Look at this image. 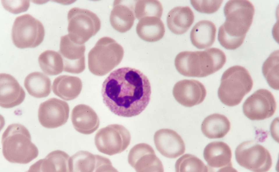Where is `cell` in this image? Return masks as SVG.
Masks as SVG:
<instances>
[{
	"label": "cell",
	"instance_id": "1",
	"mask_svg": "<svg viewBox=\"0 0 279 172\" xmlns=\"http://www.w3.org/2000/svg\"><path fill=\"white\" fill-rule=\"evenodd\" d=\"M151 93L150 81L139 70L122 67L112 72L104 81L101 93L103 102L118 116L138 115L149 104Z\"/></svg>",
	"mask_w": 279,
	"mask_h": 172
},
{
	"label": "cell",
	"instance_id": "2",
	"mask_svg": "<svg viewBox=\"0 0 279 172\" xmlns=\"http://www.w3.org/2000/svg\"><path fill=\"white\" fill-rule=\"evenodd\" d=\"M226 17L219 28L218 40L225 48L234 50L243 44L253 21L254 6L247 0H231L224 8Z\"/></svg>",
	"mask_w": 279,
	"mask_h": 172
},
{
	"label": "cell",
	"instance_id": "3",
	"mask_svg": "<svg viewBox=\"0 0 279 172\" xmlns=\"http://www.w3.org/2000/svg\"><path fill=\"white\" fill-rule=\"evenodd\" d=\"M226 61L224 52L213 47L203 51H184L176 56L175 65L178 72L186 77H203L221 69Z\"/></svg>",
	"mask_w": 279,
	"mask_h": 172
},
{
	"label": "cell",
	"instance_id": "4",
	"mask_svg": "<svg viewBox=\"0 0 279 172\" xmlns=\"http://www.w3.org/2000/svg\"><path fill=\"white\" fill-rule=\"evenodd\" d=\"M1 143L3 155L11 163L27 164L38 155L37 148L31 141L29 130L19 123L8 126L2 134Z\"/></svg>",
	"mask_w": 279,
	"mask_h": 172
},
{
	"label": "cell",
	"instance_id": "5",
	"mask_svg": "<svg viewBox=\"0 0 279 172\" xmlns=\"http://www.w3.org/2000/svg\"><path fill=\"white\" fill-rule=\"evenodd\" d=\"M252 78L244 67L236 65L230 67L223 73L218 95L221 102L229 107L239 104L251 90Z\"/></svg>",
	"mask_w": 279,
	"mask_h": 172
},
{
	"label": "cell",
	"instance_id": "6",
	"mask_svg": "<svg viewBox=\"0 0 279 172\" xmlns=\"http://www.w3.org/2000/svg\"><path fill=\"white\" fill-rule=\"evenodd\" d=\"M124 54L123 48L115 40L109 37H103L88 53L89 70L95 75H104L120 64Z\"/></svg>",
	"mask_w": 279,
	"mask_h": 172
},
{
	"label": "cell",
	"instance_id": "7",
	"mask_svg": "<svg viewBox=\"0 0 279 172\" xmlns=\"http://www.w3.org/2000/svg\"><path fill=\"white\" fill-rule=\"evenodd\" d=\"M68 34L74 42L82 45L100 30L101 23L98 16L86 9L74 7L67 14Z\"/></svg>",
	"mask_w": 279,
	"mask_h": 172
},
{
	"label": "cell",
	"instance_id": "8",
	"mask_svg": "<svg viewBox=\"0 0 279 172\" xmlns=\"http://www.w3.org/2000/svg\"><path fill=\"white\" fill-rule=\"evenodd\" d=\"M45 33L41 22L26 14L16 18L12 28L11 36L15 45L23 49L38 46L42 42Z\"/></svg>",
	"mask_w": 279,
	"mask_h": 172
},
{
	"label": "cell",
	"instance_id": "9",
	"mask_svg": "<svg viewBox=\"0 0 279 172\" xmlns=\"http://www.w3.org/2000/svg\"><path fill=\"white\" fill-rule=\"evenodd\" d=\"M235 155L240 165L252 171L266 172L272 165L269 151L254 140L246 141L239 145Z\"/></svg>",
	"mask_w": 279,
	"mask_h": 172
},
{
	"label": "cell",
	"instance_id": "10",
	"mask_svg": "<svg viewBox=\"0 0 279 172\" xmlns=\"http://www.w3.org/2000/svg\"><path fill=\"white\" fill-rule=\"evenodd\" d=\"M131 139L129 131L124 126L112 124L97 131L95 143L99 151L112 156L125 150L130 144Z\"/></svg>",
	"mask_w": 279,
	"mask_h": 172
},
{
	"label": "cell",
	"instance_id": "11",
	"mask_svg": "<svg viewBox=\"0 0 279 172\" xmlns=\"http://www.w3.org/2000/svg\"><path fill=\"white\" fill-rule=\"evenodd\" d=\"M276 109L274 97L269 91L260 89L246 100L243 105L244 115L252 120L269 118L274 114Z\"/></svg>",
	"mask_w": 279,
	"mask_h": 172
},
{
	"label": "cell",
	"instance_id": "12",
	"mask_svg": "<svg viewBox=\"0 0 279 172\" xmlns=\"http://www.w3.org/2000/svg\"><path fill=\"white\" fill-rule=\"evenodd\" d=\"M69 111V107L66 102L55 97L50 98L40 105L38 120L45 128H56L67 122Z\"/></svg>",
	"mask_w": 279,
	"mask_h": 172
},
{
	"label": "cell",
	"instance_id": "13",
	"mask_svg": "<svg viewBox=\"0 0 279 172\" xmlns=\"http://www.w3.org/2000/svg\"><path fill=\"white\" fill-rule=\"evenodd\" d=\"M84 44L80 45L72 41L68 34L61 36L58 52L63 59V71L79 74L85 69Z\"/></svg>",
	"mask_w": 279,
	"mask_h": 172
},
{
	"label": "cell",
	"instance_id": "14",
	"mask_svg": "<svg viewBox=\"0 0 279 172\" xmlns=\"http://www.w3.org/2000/svg\"><path fill=\"white\" fill-rule=\"evenodd\" d=\"M129 164L138 172H163V164L152 148L144 143L137 144L130 150Z\"/></svg>",
	"mask_w": 279,
	"mask_h": 172
},
{
	"label": "cell",
	"instance_id": "15",
	"mask_svg": "<svg viewBox=\"0 0 279 172\" xmlns=\"http://www.w3.org/2000/svg\"><path fill=\"white\" fill-rule=\"evenodd\" d=\"M108 158L81 150L70 157V172H116Z\"/></svg>",
	"mask_w": 279,
	"mask_h": 172
},
{
	"label": "cell",
	"instance_id": "16",
	"mask_svg": "<svg viewBox=\"0 0 279 172\" xmlns=\"http://www.w3.org/2000/svg\"><path fill=\"white\" fill-rule=\"evenodd\" d=\"M173 93L179 103L185 107H191L204 101L206 91L203 84L198 80L183 79L175 84Z\"/></svg>",
	"mask_w": 279,
	"mask_h": 172
},
{
	"label": "cell",
	"instance_id": "17",
	"mask_svg": "<svg viewBox=\"0 0 279 172\" xmlns=\"http://www.w3.org/2000/svg\"><path fill=\"white\" fill-rule=\"evenodd\" d=\"M154 143L157 150L163 156L169 158H175L184 154V143L175 131L169 129H162L154 135Z\"/></svg>",
	"mask_w": 279,
	"mask_h": 172
},
{
	"label": "cell",
	"instance_id": "18",
	"mask_svg": "<svg viewBox=\"0 0 279 172\" xmlns=\"http://www.w3.org/2000/svg\"><path fill=\"white\" fill-rule=\"evenodd\" d=\"M25 97V91L17 80L6 73L0 74V105L10 108L20 104Z\"/></svg>",
	"mask_w": 279,
	"mask_h": 172
},
{
	"label": "cell",
	"instance_id": "19",
	"mask_svg": "<svg viewBox=\"0 0 279 172\" xmlns=\"http://www.w3.org/2000/svg\"><path fill=\"white\" fill-rule=\"evenodd\" d=\"M204 157L208 165L220 170L232 169L231 150L225 143L221 141L212 142L207 144L203 152Z\"/></svg>",
	"mask_w": 279,
	"mask_h": 172
},
{
	"label": "cell",
	"instance_id": "20",
	"mask_svg": "<svg viewBox=\"0 0 279 172\" xmlns=\"http://www.w3.org/2000/svg\"><path fill=\"white\" fill-rule=\"evenodd\" d=\"M71 116L73 127L81 133L91 134L99 127V120L98 116L88 105L83 104L76 105L72 109Z\"/></svg>",
	"mask_w": 279,
	"mask_h": 172
},
{
	"label": "cell",
	"instance_id": "21",
	"mask_svg": "<svg viewBox=\"0 0 279 172\" xmlns=\"http://www.w3.org/2000/svg\"><path fill=\"white\" fill-rule=\"evenodd\" d=\"M124 0L114 1L110 16V21L112 26L121 33L130 30L135 19L134 5Z\"/></svg>",
	"mask_w": 279,
	"mask_h": 172
},
{
	"label": "cell",
	"instance_id": "22",
	"mask_svg": "<svg viewBox=\"0 0 279 172\" xmlns=\"http://www.w3.org/2000/svg\"><path fill=\"white\" fill-rule=\"evenodd\" d=\"M70 157L63 151H53L32 165L28 171L70 172Z\"/></svg>",
	"mask_w": 279,
	"mask_h": 172
},
{
	"label": "cell",
	"instance_id": "23",
	"mask_svg": "<svg viewBox=\"0 0 279 172\" xmlns=\"http://www.w3.org/2000/svg\"><path fill=\"white\" fill-rule=\"evenodd\" d=\"M194 15L189 6H178L168 12L166 22L168 27L173 33L181 35L186 33L193 23Z\"/></svg>",
	"mask_w": 279,
	"mask_h": 172
},
{
	"label": "cell",
	"instance_id": "24",
	"mask_svg": "<svg viewBox=\"0 0 279 172\" xmlns=\"http://www.w3.org/2000/svg\"><path fill=\"white\" fill-rule=\"evenodd\" d=\"M82 88L80 79L74 76L61 75L54 80L52 89L54 93L61 98L70 101L77 97Z\"/></svg>",
	"mask_w": 279,
	"mask_h": 172
},
{
	"label": "cell",
	"instance_id": "25",
	"mask_svg": "<svg viewBox=\"0 0 279 172\" xmlns=\"http://www.w3.org/2000/svg\"><path fill=\"white\" fill-rule=\"evenodd\" d=\"M216 29L214 24L208 20L197 22L192 29L190 38L192 44L200 49H207L215 42Z\"/></svg>",
	"mask_w": 279,
	"mask_h": 172
},
{
	"label": "cell",
	"instance_id": "26",
	"mask_svg": "<svg viewBox=\"0 0 279 172\" xmlns=\"http://www.w3.org/2000/svg\"><path fill=\"white\" fill-rule=\"evenodd\" d=\"M136 30L138 35L142 39L153 42L159 40L164 37L165 29L160 18L147 17L139 20Z\"/></svg>",
	"mask_w": 279,
	"mask_h": 172
},
{
	"label": "cell",
	"instance_id": "27",
	"mask_svg": "<svg viewBox=\"0 0 279 172\" xmlns=\"http://www.w3.org/2000/svg\"><path fill=\"white\" fill-rule=\"evenodd\" d=\"M230 122L224 115L214 114L206 117L203 121L201 130L203 134L210 139L223 137L229 132Z\"/></svg>",
	"mask_w": 279,
	"mask_h": 172
},
{
	"label": "cell",
	"instance_id": "28",
	"mask_svg": "<svg viewBox=\"0 0 279 172\" xmlns=\"http://www.w3.org/2000/svg\"><path fill=\"white\" fill-rule=\"evenodd\" d=\"M24 85L28 93L37 98L47 97L51 91L50 79L43 73L32 72L26 77Z\"/></svg>",
	"mask_w": 279,
	"mask_h": 172
},
{
	"label": "cell",
	"instance_id": "29",
	"mask_svg": "<svg viewBox=\"0 0 279 172\" xmlns=\"http://www.w3.org/2000/svg\"><path fill=\"white\" fill-rule=\"evenodd\" d=\"M38 62L43 71L49 75H56L61 73L64 70L62 58L58 52L47 50L39 56Z\"/></svg>",
	"mask_w": 279,
	"mask_h": 172
},
{
	"label": "cell",
	"instance_id": "30",
	"mask_svg": "<svg viewBox=\"0 0 279 172\" xmlns=\"http://www.w3.org/2000/svg\"><path fill=\"white\" fill-rule=\"evenodd\" d=\"M279 50L274 51L264 62L262 67L264 76L272 88L279 90Z\"/></svg>",
	"mask_w": 279,
	"mask_h": 172
},
{
	"label": "cell",
	"instance_id": "31",
	"mask_svg": "<svg viewBox=\"0 0 279 172\" xmlns=\"http://www.w3.org/2000/svg\"><path fill=\"white\" fill-rule=\"evenodd\" d=\"M163 11L162 5L158 0L136 1L134 13L135 17L138 20L147 17H156L161 18Z\"/></svg>",
	"mask_w": 279,
	"mask_h": 172
},
{
	"label": "cell",
	"instance_id": "32",
	"mask_svg": "<svg viewBox=\"0 0 279 172\" xmlns=\"http://www.w3.org/2000/svg\"><path fill=\"white\" fill-rule=\"evenodd\" d=\"M175 168L177 172H206L209 170V167L201 159L189 154L184 155L177 160Z\"/></svg>",
	"mask_w": 279,
	"mask_h": 172
},
{
	"label": "cell",
	"instance_id": "33",
	"mask_svg": "<svg viewBox=\"0 0 279 172\" xmlns=\"http://www.w3.org/2000/svg\"><path fill=\"white\" fill-rule=\"evenodd\" d=\"M223 0H191V3L197 11L202 13L211 14L216 12L220 7Z\"/></svg>",
	"mask_w": 279,
	"mask_h": 172
},
{
	"label": "cell",
	"instance_id": "34",
	"mask_svg": "<svg viewBox=\"0 0 279 172\" xmlns=\"http://www.w3.org/2000/svg\"><path fill=\"white\" fill-rule=\"evenodd\" d=\"M1 2L6 10L14 14L26 11L30 5L28 0H2Z\"/></svg>",
	"mask_w": 279,
	"mask_h": 172
}]
</instances>
